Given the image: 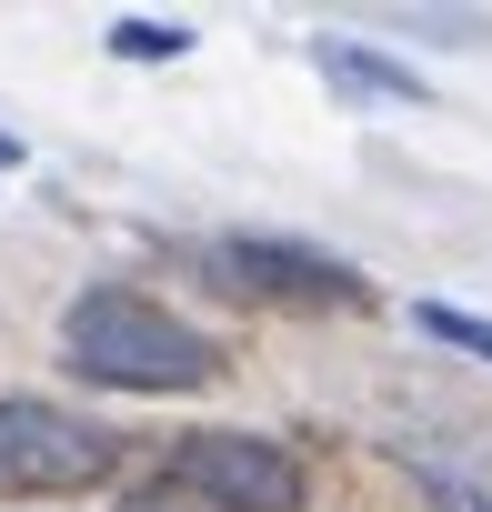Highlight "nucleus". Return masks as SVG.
I'll use <instances>...</instances> for the list:
<instances>
[{"label":"nucleus","mask_w":492,"mask_h":512,"mask_svg":"<svg viewBox=\"0 0 492 512\" xmlns=\"http://www.w3.org/2000/svg\"><path fill=\"white\" fill-rule=\"evenodd\" d=\"M61 352H71L81 382H111V392H201L221 372L211 332H191L181 312H161L121 282H101L61 312Z\"/></svg>","instance_id":"1"},{"label":"nucleus","mask_w":492,"mask_h":512,"mask_svg":"<svg viewBox=\"0 0 492 512\" xmlns=\"http://www.w3.org/2000/svg\"><path fill=\"white\" fill-rule=\"evenodd\" d=\"M121 462V442L61 402H0V492H91Z\"/></svg>","instance_id":"2"},{"label":"nucleus","mask_w":492,"mask_h":512,"mask_svg":"<svg viewBox=\"0 0 492 512\" xmlns=\"http://www.w3.org/2000/svg\"><path fill=\"white\" fill-rule=\"evenodd\" d=\"M171 492H201L211 512H302L312 502L302 462L282 442H262V432H181Z\"/></svg>","instance_id":"3"},{"label":"nucleus","mask_w":492,"mask_h":512,"mask_svg":"<svg viewBox=\"0 0 492 512\" xmlns=\"http://www.w3.org/2000/svg\"><path fill=\"white\" fill-rule=\"evenodd\" d=\"M211 272L231 292L252 282V292H282V302H362V282L342 262H322V251H302V241H221Z\"/></svg>","instance_id":"4"},{"label":"nucleus","mask_w":492,"mask_h":512,"mask_svg":"<svg viewBox=\"0 0 492 512\" xmlns=\"http://www.w3.org/2000/svg\"><path fill=\"white\" fill-rule=\"evenodd\" d=\"M312 61H322V81H332V91H352V101H412V111L432 101L412 61H392V51H372V41H352V31H322V41H312Z\"/></svg>","instance_id":"5"},{"label":"nucleus","mask_w":492,"mask_h":512,"mask_svg":"<svg viewBox=\"0 0 492 512\" xmlns=\"http://www.w3.org/2000/svg\"><path fill=\"white\" fill-rule=\"evenodd\" d=\"M412 322H422L432 342H452V352H472V362H492V322H482V312H452V302H422Z\"/></svg>","instance_id":"6"},{"label":"nucleus","mask_w":492,"mask_h":512,"mask_svg":"<svg viewBox=\"0 0 492 512\" xmlns=\"http://www.w3.org/2000/svg\"><path fill=\"white\" fill-rule=\"evenodd\" d=\"M402 31H422V41H452V51H472V41H492V11H392Z\"/></svg>","instance_id":"7"},{"label":"nucleus","mask_w":492,"mask_h":512,"mask_svg":"<svg viewBox=\"0 0 492 512\" xmlns=\"http://www.w3.org/2000/svg\"><path fill=\"white\" fill-rule=\"evenodd\" d=\"M111 51H121V61H181V51H191V31H181V21H121V31H111Z\"/></svg>","instance_id":"8"},{"label":"nucleus","mask_w":492,"mask_h":512,"mask_svg":"<svg viewBox=\"0 0 492 512\" xmlns=\"http://www.w3.org/2000/svg\"><path fill=\"white\" fill-rule=\"evenodd\" d=\"M442 512H492V502H482V492H452V502H442Z\"/></svg>","instance_id":"9"},{"label":"nucleus","mask_w":492,"mask_h":512,"mask_svg":"<svg viewBox=\"0 0 492 512\" xmlns=\"http://www.w3.org/2000/svg\"><path fill=\"white\" fill-rule=\"evenodd\" d=\"M11 161H21V141H0V171H11Z\"/></svg>","instance_id":"10"}]
</instances>
